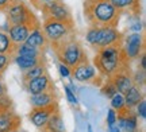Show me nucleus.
I'll return each instance as SVG.
<instances>
[{
	"label": "nucleus",
	"mask_w": 146,
	"mask_h": 132,
	"mask_svg": "<svg viewBox=\"0 0 146 132\" xmlns=\"http://www.w3.org/2000/svg\"><path fill=\"white\" fill-rule=\"evenodd\" d=\"M84 18L89 26L118 27L120 12L110 0H84Z\"/></svg>",
	"instance_id": "1"
},
{
	"label": "nucleus",
	"mask_w": 146,
	"mask_h": 132,
	"mask_svg": "<svg viewBox=\"0 0 146 132\" xmlns=\"http://www.w3.org/2000/svg\"><path fill=\"white\" fill-rule=\"evenodd\" d=\"M110 1L120 12L130 11L135 15H138L141 12V0H110Z\"/></svg>",
	"instance_id": "19"
},
{
	"label": "nucleus",
	"mask_w": 146,
	"mask_h": 132,
	"mask_svg": "<svg viewBox=\"0 0 146 132\" xmlns=\"http://www.w3.org/2000/svg\"><path fill=\"white\" fill-rule=\"evenodd\" d=\"M123 97H125V105L127 109H134L137 106V104L145 99L143 92H142V88L137 86V85H133L130 89L123 95Z\"/></svg>",
	"instance_id": "18"
},
{
	"label": "nucleus",
	"mask_w": 146,
	"mask_h": 132,
	"mask_svg": "<svg viewBox=\"0 0 146 132\" xmlns=\"http://www.w3.org/2000/svg\"><path fill=\"white\" fill-rule=\"evenodd\" d=\"M46 73H47L46 62H45V61H42V62H39L38 65L33 66L31 69H29V70H26V72H23V77H22V79H23V82H26V81H29V79L35 78V77H39V76L46 74Z\"/></svg>",
	"instance_id": "23"
},
{
	"label": "nucleus",
	"mask_w": 146,
	"mask_h": 132,
	"mask_svg": "<svg viewBox=\"0 0 146 132\" xmlns=\"http://www.w3.org/2000/svg\"><path fill=\"white\" fill-rule=\"evenodd\" d=\"M88 132H94V131H92V128H91V125L88 127Z\"/></svg>",
	"instance_id": "40"
},
{
	"label": "nucleus",
	"mask_w": 146,
	"mask_h": 132,
	"mask_svg": "<svg viewBox=\"0 0 146 132\" xmlns=\"http://www.w3.org/2000/svg\"><path fill=\"white\" fill-rule=\"evenodd\" d=\"M133 111H134V113L137 115V117H138V119L145 120V119H146V100H145V99L139 101Z\"/></svg>",
	"instance_id": "30"
},
{
	"label": "nucleus",
	"mask_w": 146,
	"mask_h": 132,
	"mask_svg": "<svg viewBox=\"0 0 146 132\" xmlns=\"http://www.w3.org/2000/svg\"><path fill=\"white\" fill-rule=\"evenodd\" d=\"M58 111V106H49V108H31L29 112V120L34 127L38 129H43L46 127L49 119L54 112Z\"/></svg>",
	"instance_id": "12"
},
{
	"label": "nucleus",
	"mask_w": 146,
	"mask_h": 132,
	"mask_svg": "<svg viewBox=\"0 0 146 132\" xmlns=\"http://www.w3.org/2000/svg\"><path fill=\"white\" fill-rule=\"evenodd\" d=\"M31 108H49L58 106V95L57 90H47L38 95H33L29 99Z\"/></svg>",
	"instance_id": "14"
},
{
	"label": "nucleus",
	"mask_w": 146,
	"mask_h": 132,
	"mask_svg": "<svg viewBox=\"0 0 146 132\" xmlns=\"http://www.w3.org/2000/svg\"><path fill=\"white\" fill-rule=\"evenodd\" d=\"M100 31H102V27H96V26H89L88 31L85 34V41L91 47H94L98 45L100 38Z\"/></svg>",
	"instance_id": "25"
},
{
	"label": "nucleus",
	"mask_w": 146,
	"mask_h": 132,
	"mask_svg": "<svg viewBox=\"0 0 146 132\" xmlns=\"http://www.w3.org/2000/svg\"><path fill=\"white\" fill-rule=\"evenodd\" d=\"M108 132H122V131H120L119 125L115 123V124H112V125H108Z\"/></svg>",
	"instance_id": "37"
},
{
	"label": "nucleus",
	"mask_w": 146,
	"mask_h": 132,
	"mask_svg": "<svg viewBox=\"0 0 146 132\" xmlns=\"http://www.w3.org/2000/svg\"><path fill=\"white\" fill-rule=\"evenodd\" d=\"M64 92H65V96H66V99L68 101L72 104V105H78V100L77 97H76V93H74V90L69 86V85H64Z\"/></svg>",
	"instance_id": "31"
},
{
	"label": "nucleus",
	"mask_w": 146,
	"mask_h": 132,
	"mask_svg": "<svg viewBox=\"0 0 146 132\" xmlns=\"http://www.w3.org/2000/svg\"><path fill=\"white\" fill-rule=\"evenodd\" d=\"M122 49L129 61L138 59V57L145 51V38L141 32H131L123 37Z\"/></svg>",
	"instance_id": "7"
},
{
	"label": "nucleus",
	"mask_w": 146,
	"mask_h": 132,
	"mask_svg": "<svg viewBox=\"0 0 146 132\" xmlns=\"http://www.w3.org/2000/svg\"><path fill=\"white\" fill-rule=\"evenodd\" d=\"M133 82H134V85H137V86H139V88H142V86H145V82H146V70H142V69H137L135 72L133 73Z\"/></svg>",
	"instance_id": "28"
},
{
	"label": "nucleus",
	"mask_w": 146,
	"mask_h": 132,
	"mask_svg": "<svg viewBox=\"0 0 146 132\" xmlns=\"http://www.w3.org/2000/svg\"><path fill=\"white\" fill-rule=\"evenodd\" d=\"M110 105H111V108H112L116 113L125 111L126 105H125V97H123V95L119 93V92H116V93L110 99Z\"/></svg>",
	"instance_id": "26"
},
{
	"label": "nucleus",
	"mask_w": 146,
	"mask_h": 132,
	"mask_svg": "<svg viewBox=\"0 0 146 132\" xmlns=\"http://www.w3.org/2000/svg\"><path fill=\"white\" fill-rule=\"evenodd\" d=\"M23 86H25V90L30 96L38 95V93H42V92H47V90H56L54 82L52 81L50 76L47 73L23 82Z\"/></svg>",
	"instance_id": "9"
},
{
	"label": "nucleus",
	"mask_w": 146,
	"mask_h": 132,
	"mask_svg": "<svg viewBox=\"0 0 146 132\" xmlns=\"http://www.w3.org/2000/svg\"><path fill=\"white\" fill-rule=\"evenodd\" d=\"M94 66L102 78H110L116 72L130 66V61L127 59L125 51L120 46H108L96 50L94 58Z\"/></svg>",
	"instance_id": "2"
},
{
	"label": "nucleus",
	"mask_w": 146,
	"mask_h": 132,
	"mask_svg": "<svg viewBox=\"0 0 146 132\" xmlns=\"http://www.w3.org/2000/svg\"><path fill=\"white\" fill-rule=\"evenodd\" d=\"M11 64H12V55L0 54V77H3V74L5 73V70Z\"/></svg>",
	"instance_id": "29"
},
{
	"label": "nucleus",
	"mask_w": 146,
	"mask_h": 132,
	"mask_svg": "<svg viewBox=\"0 0 146 132\" xmlns=\"http://www.w3.org/2000/svg\"><path fill=\"white\" fill-rule=\"evenodd\" d=\"M16 46L11 42L7 31L0 30V54H7V55H14L15 54Z\"/></svg>",
	"instance_id": "22"
},
{
	"label": "nucleus",
	"mask_w": 146,
	"mask_h": 132,
	"mask_svg": "<svg viewBox=\"0 0 146 132\" xmlns=\"http://www.w3.org/2000/svg\"><path fill=\"white\" fill-rule=\"evenodd\" d=\"M3 95H7V86L3 81V77H0V96Z\"/></svg>",
	"instance_id": "36"
},
{
	"label": "nucleus",
	"mask_w": 146,
	"mask_h": 132,
	"mask_svg": "<svg viewBox=\"0 0 146 132\" xmlns=\"http://www.w3.org/2000/svg\"><path fill=\"white\" fill-rule=\"evenodd\" d=\"M72 76L74 77L76 81L78 82H94L98 86L102 85V77L99 76L98 70L92 64H89V61L83 62L72 69Z\"/></svg>",
	"instance_id": "8"
},
{
	"label": "nucleus",
	"mask_w": 146,
	"mask_h": 132,
	"mask_svg": "<svg viewBox=\"0 0 146 132\" xmlns=\"http://www.w3.org/2000/svg\"><path fill=\"white\" fill-rule=\"evenodd\" d=\"M100 89H102V93H103L107 99H111V97L116 93V89H115L114 84L111 82V79L110 78H106L104 84L100 85Z\"/></svg>",
	"instance_id": "27"
},
{
	"label": "nucleus",
	"mask_w": 146,
	"mask_h": 132,
	"mask_svg": "<svg viewBox=\"0 0 146 132\" xmlns=\"http://www.w3.org/2000/svg\"><path fill=\"white\" fill-rule=\"evenodd\" d=\"M30 31H31V27L26 24H7V34L15 46H19L26 42Z\"/></svg>",
	"instance_id": "16"
},
{
	"label": "nucleus",
	"mask_w": 146,
	"mask_h": 132,
	"mask_svg": "<svg viewBox=\"0 0 146 132\" xmlns=\"http://www.w3.org/2000/svg\"><path fill=\"white\" fill-rule=\"evenodd\" d=\"M21 117L12 108L0 111V132H10L21 128Z\"/></svg>",
	"instance_id": "15"
},
{
	"label": "nucleus",
	"mask_w": 146,
	"mask_h": 132,
	"mask_svg": "<svg viewBox=\"0 0 146 132\" xmlns=\"http://www.w3.org/2000/svg\"><path fill=\"white\" fill-rule=\"evenodd\" d=\"M116 117H118V113L112 108H110L108 112H107V116H106V124H107V127L116 123Z\"/></svg>",
	"instance_id": "32"
},
{
	"label": "nucleus",
	"mask_w": 146,
	"mask_h": 132,
	"mask_svg": "<svg viewBox=\"0 0 146 132\" xmlns=\"http://www.w3.org/2000/svg\"><path fill=\"white\" fill-rule=\"evenodd\" d=\"M15 0H0V12H5L7 8L10 7Z\"/></svg>",
	"instance_id": "34"
},
{
	"label": "nucleus",
	"mask_w": 146,
	"mask_h": 132,
	"mask_svg": "<svg viewBox=\"0 0 146 132\" xmlns=\"http://www.w3.org/2000/svg\"><path fill=\"white\" fill-rule=\"evenodd\" d=\"M26 45L29 46H31V47H35L38 50H42V51H45V49L47 46V39L45 37V34L42 31L41 27H36V28H31V31L29 34V37L26 39Z\"/></svg>",
	"instance_id": "17"
},
{
	"label": "nucleus",
	"mask_w": 146,
	"mask_h": 132,
	"mask_svg": "<svg viewBox=\"0 0 146 132\" xmlns=\"http://www.w3.org/2000/svg\"><path fill=\"white\" fill-rule=\"evenodd\" d=\"M42 131H54V132H65V124H64L62 116H61V112L57 111L54 112L49 121H47L46 127L43 128Z\"/></svg>",
	"instance_id": "21"
},
{
	"label": "nucleus",
	"mask_w": 146,
	"mask_h": 132,
	"mask_svg": "<svg viewBox=\"0 0 146 132\" xmlns=\"http://www.w3.org/2000/svg\"><path fill=\"white\" fill-rule=\"evenodd\" d=\"M46 1H54V0H31V3L35 5L36 8H39V5H41L42 3H46Z\"/></svg>",
	"instance_id": "38"
},
{
	"label": "nucleus",
	"mask_w": 146,
	"mask_h": 132,
	"mask_svg": "<svg viewBox=\"0 0 146 132\" xmlns=\"http://www.w3.org/2000/svg\"><path fill=\"white\" fill-rule=\"evenodd\" d=\"M38 10L42 12L43 19H54V20L74 24L70 8L64 3L62 0H54V1L42 3Z\"/></svg>",
	"instance_id": "6"
},
{
	"label": "nucleus",
	"mask_w": 146,
	"mask_h": 132,
	"mask_svg": "<svg viewBox=\"0 0 146 132\" xmlns=\"http://www.w3.org/2000/svg\"><path fill=\"white\" fill-rule=\"evenodd\" d=\"M138 59H139V66H138V68L142 69V70H146V54H145V51L138 57Z\"/></svg>",
	"instance_id": "35"
},
{
	"label": "nucleus",
	"mask_w": 146,
	"mask_h": 132,
	"mask_svg": "<svg viewBox=\"0 0 146 132\" xmlns=\"http://www.w3.org/2000/svg\"><path fill=\"white\" fill-rule=\"evenodd\" d=\"M45 61V58H35V57H27V55H12V62H15V65L21 69L22 72H26L29 69H31L33 66L38 65L39 62Z\"/></svg>",
	"instance_id": "20"
},
{
	"label": "nucleus",
	"mask_w": 146,
	"mask_h": 132,
	"mask_svg": "<svg viewBox=\"0 0 146 132\" xmlns=\"http://www.w3.org/2000/svg\"><path fill=\"white\" fill-rule=\"evenodd\" d=\"M58 73H60V76L64 77V78H70L72 69L68 68L66 65H64V64H58Z\"/></svg>",
	"instance_id": "33"
},
{
	"label": "nucleus",
	"mask_w": 146,
	"mask_h": 132,
	"mask_svg": "<svg viewBox=\"0 0 146 132\" xmlns=\"http://www.w3.org/2000/svg\"><path fill=\"white\" fill-rule=\"evenodd\" d=\"M10 132H29V131H25V129H21V128H16V129H12Z\"/></svg>",
	"instance_id": "39"
},
{
	"label": "nucleus",
	"mask_w": 146,
	"mask_h": 132,
	"mask_svg": "<svg viewBox=\"0 0 146 132\" xmlns=\"http://www.w3.org/2000/svg\"><path fill=\"white\" fill-rule=\"evenodd\" d=\"M110 79L114 84L116 92H119L122 95H125L126 92L134 85V82H133V72H131L130 66L116 72L112 77H110Z\"/></svg>",
	"instance_id": "13"
},
{
	"label": "nucleus",
	"mask_w": 146,
	"mask_h": 132,
	"mask_svg": "<svg viewBox=\"0 0 146 132\" xmlns=\"http://www.w3.org/2000/svg\"><path fill=\"white\" fill-rule=\"evenodd\" d=\"M116 124L119 125L122 132H141L139 119L137 117L133 109L126 108L125 111L119 112L116 117Z\"/></svg>",
	"instance_id": "11"
},
{
	"label": "nucleus",
	"mask_w": 146,
	"mask_h": 132,
	"mask_svg": "<svg viewBox=\"0 0 146 132\" xmlns=\"http://www.w3.org/2000/svg\"><path fill=\"white\" fill-rule=\"evenodd\" d=\"M41 28L49 43L60 42L65 38L76 34L74 24L65 23V22L54 20V19H43V23L41 24Z\"/></svg>",
	"instance_id": "5"
},
{
	"label": "nucleus",
	"mask_w": 146,
	"mask_h": 132,
	"mask_svg": "<svg viewBox=\"0 0 146 132\" xmlns=\"http://www.w3.org/2000/svg\"><path fill=\"white\" fill-rule=\"evenodd\" d=\"M123 37L125 35L118 30V27H102L99 42L95 46V50L108 46H120L123 42Z\"/></svg>",
	"instance_id": "10"
},
{
	"label": "nucleus",
	"mask_w": 146,
	"mask_h": 132,
	"mask_svg": "<svg viewBox=\"0 0 146 132\" xmlns=\"http://www.w3.org/2000/svg\"><path fill=\"white\" fill-rule=\"evenodd\" d=\"M5 16H7V24H26L31 28L41 27V23L36 15L22 0H15L7 8Z\"/></svg>",
	"instance_id": "4"
},
{
	"label": "nucleus",
	"mask_w": 146,
	"mask_h": 132,
	"mask_svg": "<svg viewBox=\"0 0 146 132\" xmlns=\"http://www.w3.org/2000/svg\"><path fill=\"white\" fill-rule=\"evenodd\" d=\"M50 45H52L54 54L57 55L60 64L66 65L70 69L88 61L87 53L83 49L80 41L77 39L76 34L65 38V39L60 41V42L50 43Z\"/></svg>",
	"instance_id": "3"
},
{
	"label": "nucleus",
	"mask_w": 146,
	"mask_h": 132,
	"mask_svg": "<svg viewBox=\"0 0 146 132\" xmlns=\"http://www.w3.org/2000/svg\"><path fill=\"white\" fill-rule=\"evenodd\" d=\"M15 54L16 55H27V57H35V58H45V51L38 50L35 47H31L26 43H22L19 46H16L15 49Z\"/></svg>",
	"instance_id": "24"
},
{
	"label": "nucleus",
	"mask_w": 146,
	"mask_h": 132,
	"mask_svg": "<svg viewBox=\"0 0 146 132\" xmlns=\"http://www.w3.org/2000/svg\"><path fill=\"white\" fill-rule=\"evenodd\" d=\"M42 132H54V131H42Z\"/></svg>",
	"instance_id": "41"
}]
</instances>
